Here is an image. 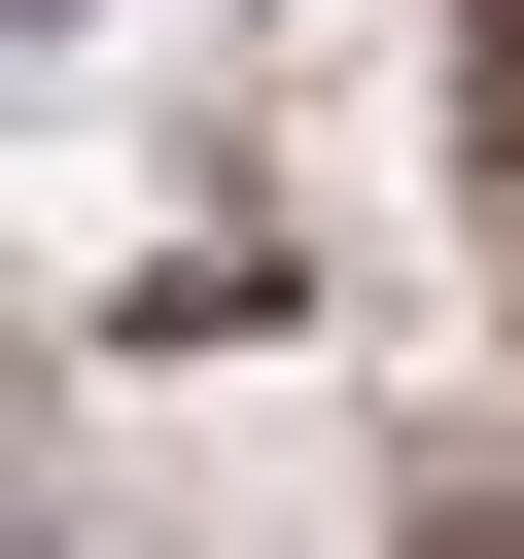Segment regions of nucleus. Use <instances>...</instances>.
<instances>
[{
  "label": "nucleus",
  "mask_w": 524,
  "mask_h": 559,
  "mask_svg": "<svg viewBox=\"0 0 524 559\" xmlns=\"http://www.w3.org/2000/svg\"><path fill=\"white\" fill-rule=\"evenodd\" d=\"M454 140H489V280H524V0H454Z\"/></svg>",
  "instance_id": "nucleus-1"
},
{
  "label": "nucleus",
  "mask_w": 524,
  "mask_h": 559,
  "mask_svg": "<svg viewBox=\"0 0 524 559\" xmlns=\"http://www.w3.org/2000/svg\"><path fill=\"white\" fill-rule=\"evenodd\" d=\"M384 559H524V489H419V524H384Z\"/></svg>",
  "instance_id": "nucleus-2"
},
{
  "label": "nucleus",
  "mask_w": 524,
  "mask_h": 559,
  "mask_svg": "<svg viewBox=\"0 0 524 559\" xmlns=\"http://www.w3.org/2000/svg\"><path fill=\"white\" fill-rule=\"evenodd\" d=\"M0 559H35V489H0Z\"/></svg>",
  "instance_id": "nucleus-3"
}]
</instances>
